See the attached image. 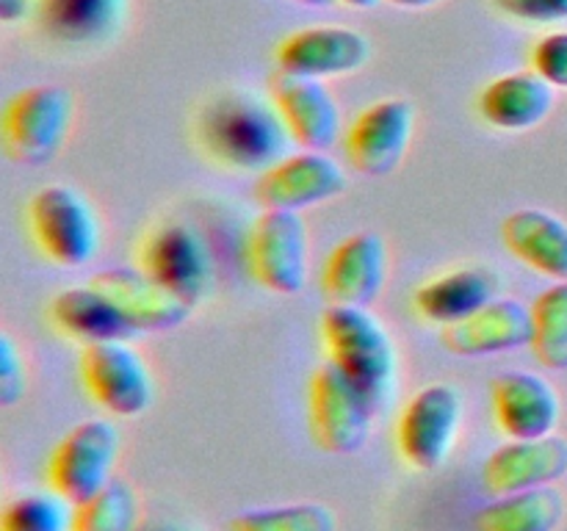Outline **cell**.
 Wrapping results in <instances>:
<instances>
[{"label":"cell","instance_id":"6da1fadb","mask_svg":"<svg viewBox=\"0 0 567 531\" xmlns=\"http://www.w3.org/2000/svg\"><path fill=\"white\" fill-rule=\"evenodd\" d=\"M199 144L219 164L241 171H266L282 160L293 142L271 100L252 92H225L210 100L197 122Z\"/></svg>","mask_w":567,"mask_h":531},{"label":"cell","instance_id":"7a4b0ae2","mask_svg":"<svg viewBox=\"0 0 567 531\" xmlns=\"http://www.w3.org/2000/svg\"><path fill=\"white\" fill-rule=\"evenodd\" d=\"M321 341L338 365L380 407L396 379L399 354L385 324L369 308L330 304L321 315Z\"/></svg>","mask_w":567,"mask_h":531},{"label":"cell","instance_id":"3957f363","mask_svg":"<svg viewBox=\"0 0 567 531\" xmlns=\"http://www.w3.org/2000/svg\"><path fill=\"white\" fill-rule=\"evenodd\" d=\"M377 409L338 365L324 363L310 376L308 426L321 451L336 457L358 454L369 442Z\"/></svg>","mask_w":567,"mask_h":531},{"label":"cell","instance_id":"277c9868","mask_svg":"<svg viewBox=\"0 0 567 531\" xmlns=\"http://www.w3.org/2000/svg\"><path fill=\"white\" fill-rule=\"evenodd\" d=\"M28 225L44 258L64 269L92 263L100 249V221L92 202L61 183L33 194L28 202Z\"/></svg>","mask_w":567,"mask_h":531},{"label":"cell","instance_id":"5b68a950","mask_svg":"<svg viewBox=\"0 0 567 531\" xmlns=\"http://www.w3.org/2000/svg\"><path fill=\"white\" fill-rule=\"evenodd\" d=\"M70 88L42 83L17 92L3 111L6 153L25 166H44L59 155L72 125Z\"/></svg>","mask_w":567,"mask_h":531},{"label":"cell","instance_id":"8992f818","mask_svg":"<svg viewBox=\"0 0 567 531\" xmlns=\"http://www.w3.org/2000/svg\"><path fill=\"white\" fill-rule=\"evenodd\" d=\"M78 368L92 402L116 418H136L153 404V371L127 341L86 343Z\"/></svg>","mask_w":567,"mask_h":531},{"label":"cell","instance_id":"52a82bcc","mask_svg":"<svg viewBox=\"0 0 567 531\" xmlns=\"http://www.w3.org/2000/svg\"><path fill=\"white\" fill-rule=\"evenodd\" d=\"M255 280L280 296H297L308 282L310 232L299 210L264 208L247 238Z\"/></svg>","mask_w":567,"mask_h":531},{"label":"cell","instance_id":"ba28073f","mask_svg":"<svg viewBox=\"0 0 567 531\" xmlns=\"http://www.w3.org/2000/svg\"><path fill=\"white\" fill-rule=\"evenodd\" d=\"M122 437L111 420L92 418L72 426L48 462L50 490L64 496L70 503H81L103 490L114 479V465L120 459Z\"/></svg>","mask_w":567,"mask_h":531},{"label":"cell","instance_id":"9c48e42d","mask_svg":"<svg viewBox=\"0 0 567 531\" xmlns=\"http://www.w3.org/2000/svg\"><path fill=\"white\" fill-rule=\"evenodd\" d=\"M142 271L158 285L197 308L214 288V254L197 227L166 221L142 243Z\"/></svg>","mask_w":567,"mask_h":531},{"label":"cell","instance_id":"30bf717a","mask_svg":"<svg viewBox=\"0 0 567 531\" xmlns=\"http://www.w3.org/2000/svg\"><path fill=\"white\" fill-rule=\"evenodd\" d=\"M463 420V398L446 382L415 393L399 418L396 442L404 462L415 470H437L454 451Z\"/></svg>","mask_w":567,"mask_h":531},{"label":"cell","instance_id":"8fae6325","mask_svg":"<svg viewBox=\"0 0 567 531\" xmlns=\"http://www.w3.org/2000/svg\"><path fill=\"white\" fill-rule=\"evenodd\" d=\"M415 131V108L410 100L391 97L360 111L343 136L349 166L363 177H388L408 155Z\"/></svg>","mask_w":567,"mask_h":531},{"label":"cell","instance_id":"7c38bea8","mask_svg":"<svg viewBox=\"0 0 567 531\" xmlns=\"http://www.w3.org/2000/svg\"><path fill=\"white\" fill-rule=\"evenodd\" d=\"M275 59L277 70L324 81L363 70L371 59V42L354 28H302L277 44Z\"/></svg>","mask_w":567,"mask_h":531},{"label":"cell","instance_id":"4fadbf2b","mask_svg":"<svg viewBox=\"0 0 567 531\" xmlns=\"http://www.w3.org/2000/svg\"><path fill=\"white\" fill-rule=\"evenodd\" d=\"M347 188V175L341 166L324 153L305 149L291 153L266 171L255 183V197L264 208L299 210L336 199Z\"/></svg>","mask_w":567,"mask_h":531},{"label":"cell","instance_id":"5bb4252c","mask_svg":"<svg viewBox=\"0 0 567 531\" xmlns=\"http://www.w3.org/2000/svg\"><path fill=\"white\" fill-rule=\"evenodd\" d=\"M388 277V247L377 232L343 238L324 260L321 293L330 304L369 308L382 293Z\"/></svg>","mask_w":567,"mask_h":531},{"label":"cell","instance_id":"9a60e30c","mask_svg":"<svg viewBox=\"0 0 567 531\" xmlns=\"http://www.w3.org/2000/svg\"><path fill=\"white\" fill-rule=\"evenodd\" d=\"M269 97L299 147L324 153L341 136V108L324 83L316 77L277 70L269 77Z\"/></svg>","mask_w":567,"mask_h":531},{"label":"cell","instance_id":"2e32d148","mask_svg":"<svg viewBox=\"0 0 567 531\" xmlns=\"http://www.w3.org/2000/svg\"><path fill=\"white\" fill-rule=\"evenodd\" d=\"M496 424L509 440H537L554 435L563 415L559 393L546 376L507 371L491 385Z\"/></svg>","mask_w":567,"mask_h":531},{"label":"cell","instance_id":"e0dca14e","mask_svg":"<svg viewBox=\"0 0 567 531\" xmlns=\"http://www.w3.org/2000/svg\"><path fill=\"white\" fill-rule=\"evenodd\" d=\"M567 473V440L548 435L537 440H513L493 451L482 468V485L491 496L548 487Z\"/></svg>","mask_w":567,"mask_h":531},{"label":"cell","instance_id":"ac0fdd59","mask_svg":"<svg viewBox=\"0 0 567 531\" xmlns=\"http://www.w3.org/2000/svg\"><path fill=\"white\" fill-rule=\"evenodd\" d=\"M441 343L457 357H491L532 343V308L518 299H493L468 319L443 326Z\"/></svg>","mask_w":567,"mask_h":531},{"label":"cell","instance_id":"d6986e66","mask_svg":"<svg viewBox=\"0 0 567 531\" xmlns=\"http://www.w3.org/2000/svg\"><path fill=\"white\" fill-rule=\"evenodd\" d=\"M92 285L103 291L116 304L122 315L131 321L136 332H164L175 330L192 315V304L177 299L164 285L147 277L144 271L111 269L92 277Z\"/></svg>","mask_w":567,"mask_h":531},{"label":"cell","instance_id":"ffe728a7","mask_svg":"<svg viewBox=\"0 0 567 531\" xmlns=\"http://www.w3.org/2000/svg\"><path fill=\"white\" fill-rule=\"evenodd\" d=\"M502 241L520 263L554 282L567 280V221L543 208H520L502 225Z\"/></svg>","mask_w":567,"mask_h":531},{"label":"cell","instance_id":"44dd1931","mask_svg":"<svg viewBox=\"0 0 567 531\" xmlns=\"http://www.w3.org/2000/svg\"><path fill=\"white\" fill-rule=\"evenodd\" d=\"M551 108L554 86H548L535 70L496 77L480 94L482 119L498 131H532L551 114Z\"/></svg>","mask_w":567,"mask_h":531},{"label":"cell","instance_id":"7402d4cb","mask_svg":"<svg viewBox=\"0 0 567 531\" xmlns=\"http://www.w3.org/2000/svg\"><path fill=\"white\" fill-rule=\"evenodd\" d=\"M39 28L64 44H103L122 31L127 0H37Z\"/></svg>","mask_w":567,"mask_h":531},{"label":"cell","instance_id":"603a6c76","mask_svg":"<svg viewBox=\"0 0 567 531\" xmlns=\"http://www.w3.org/2000/svg\"><path fill=\"white\" fill-rule=\"evenodd\" d=\"M496 291L498 277L491 269L468 266V269L449 271V274L424 282L415 291L413 304L421 319L432 321V324L452 326L474 315L485 304H491L496 299Z\"/></svg>","mask_w":567,"mask_h":531},{"label":"cell","instance_id":"cb8c5ba5","mask_svg":"<svg viewBox=\"0 0 567 531\" xmlns=\"http://www.w3.org/2000/svg\"><path fill=\"white\" fill-rule=\"evenodd\" d=\"M50 319L64 335L75 337L83 346L100 341H131L138 335L116 304L92 282L55 293L50 302Z\"/></svg>","mask_w":567,"mask_h":531},{"label":"cell","instance_id":"d4e9b609","mask_svg":"<svg viewBox=\"0 0 567 531\" xmlns=\"http://www.w3.org/2000/svg\"><path fill=\"white\" fill-rule=\"evenodd\" d=\"M565 496L557 487L513 492L476 514V531H557L565 518Z\"/></svg>","mask_w":567,"mask_h":531},{"label":"cell","instance_id":"484cf974","mask_svg":"<svg viewBox=\"0 0 567 531\" xmlns=\"http://www.w3.org/2000/svg\"><path fill=\"white\" fill-rule=\"evenodd\" d=\"M532 352L548 371H567V280L532 304Z\"/></svg>","mask_w":567,"mask_h":531},{"label":"cell","instance_id":"4316f807","mask_svg":"<svg viewBox=\"0 0 567 531\" xmlns=\"http://www.w3.org/2000/svg\"><path fill=\"white\" fill-rule=\"evenodd\" d=\"M72 531H138V498L122 479H111L103 490L75 503Z\"/></svg>","mask_w":567,"mask_h":531},{"label":"cell","instance_id":"83f0119b","mask_svg":"<svg viewBox=\"0 0 567 531\" xmlns=\"http://www.w3.org/2000/svg\"><path fill=\"white\" fill-rule=\"evenodd\" d=\"M75 503L55 490L25 492L6 503L0 531H72Z\"/></svg>","mask_w":567,"mask_h":531},{"label":"cell","instance_id":"f1b7e54d","mask_svg":"<svg viewBox=\"0 0 567 531\" xmlns=\"http://www.w3.org/2000/svg\"><path fill=\"white\" fill-rule=\"evenodd\" d=\"M230 531H336V514L324 503H288L252 509L230 520Z\"/></svg>","mask_w":567,"mask_h":531},{"label":"cell","instance_id":"f546056e","mask_svg":"<svg viewBox=\"0 0 567 531\" xmlns=\"http://www.w3.org/2000/svg\"><path fill=\"white\" fill-rule=\"evenodd\" d=\"M532 70L554 88H567V31L546 33L532 50Z\"/></svg>","mask_w":567,"mask_h":531},{"label":"cell","instance_id":"4dcf8cb0","mask_svg":"<svg viewBox=\"0 0 567 531\" xmlns=\"http://www.w3.org/2000/svg\"><path fill=\"white\" fill-rule=\"evenodd\" d=\"M25 385L28 368L22 348L17 346L9 332H3L0 335V402H3V407H14L25 396Z\"/></svg>","mask_w":567,"mask_h":531},{"label":"cell","instance_id":"1f68e13d","mask_svg":"<svg viewBox=\"0 0 567 531\" xmlns=\"http://www.w3.org/2000/svg\"><path fill=\"white\" fill-rule=\"evenodd\" d=\"M498 9L520 22H563L567 20V0H496Z\"/></svg>","mask_w":567,"mask_h":531},{"label":"cell","instance_id":"d6a6232c","mask_svg":"<svg viewBox=\"0 0 567 531\" xmlns=\"http://www.w3.org/2000/svg\"><path fill=\"white\" fill-rule=\"evenodd\" d=\"M37 9V0H0V20L17 22Z\"/></svg>","mask_w":567,"mask_h":531},{"label":"cell","instance_id":"836d02e7","mask_svg":"<svg viewBox=\"0 0 567 531\" xmlns=\"http://www.w3.org/2000/svg\"><path fill=\"white\" fill-rule=\"evenodd\" d=\"M382 3H391V6H396V9L419 11V9H430V6L443 3V0H382Z\"/></svg>","mask_w":567,"mask_h":531},{"label":"cell","instance_id":"e575fe53","mask_svg":"<svg viewBox=\"0 0 567 531\" xmlns=\"http://www.w3.org/2000/svg\"><path fill=\"white\" fill-rule=\"evenodd\" d=\"M338 3L349 6V9H360V11H365V9H374V6H377V3H382V0H338Z\"/></svg>","mask_w":567,"mask_h":531},{"label":"cell","instance_id":"d590c367","mask_svg":"<svg viewBox=\"0 0 567 531\" xmlns=\"http://www.w3.org/2000/svg\"><path fill=\"white\" fill-rule=\"evenodd\" d=\"M293 3L310 6V9H330V6H336L338 0H293Z\"/></svg>","mask_w":567,"mask_h":531},{"label":"cell","instance_id":"8d00e7d4","mask_svg":"<svg viewBox=\"0 0 567 531\" xmlns=\"http://www.w3.org/2000/svg\"><path fill=\"white\" fill-rule=\"evenodd\" d=\"M150 531H177L175 525H158V529H150Z\"/></svg>","mask_w":567,"mask_h":531}]
</instances>
